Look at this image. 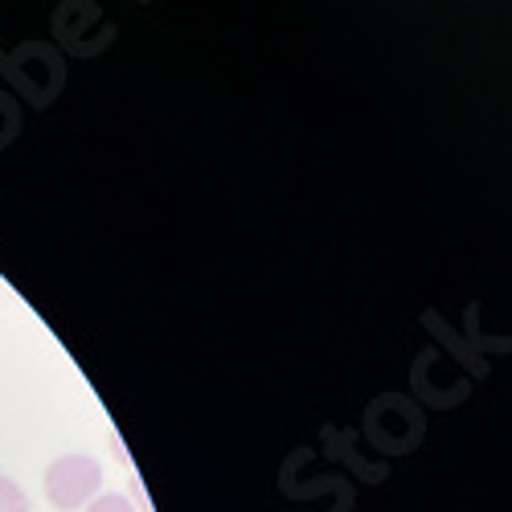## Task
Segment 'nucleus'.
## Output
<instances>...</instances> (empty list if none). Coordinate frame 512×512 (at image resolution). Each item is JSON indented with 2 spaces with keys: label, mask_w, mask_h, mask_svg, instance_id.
Here are the masks:
<instances>
[{
  "label": "nucleus",
  "mask_w": 512,
  "mask_h": 512,
  "mask_svg": "<svg viewBox=\"0 0 512 512\" xmlns=\"http://www.w3.org/2000/svg\"><path fill=\"white\" fill-rule=\"evenodd\" d=\"M0 74L37 111L50 107L66 87V62L50 41H25V46H17L9 58H0Z\"/></svg>",
  "instance_id": "obj_1"
},
{
  "label": "nucleus",
  "mask_w": 512,
  "mask_h": 512,
  "mask_svg": "<svg viewBox=\"0 0 512 512\" xmlns=\"http://www.w3.org/2000/svg\"><path fill=\"white\" fill-rule=\"evenodd\" d=\"M54 37L66 54L95 58L115 41V25L91 0H66V5L54 9Z\"/></svg>",
  "instance_id": "obj_2"
},
{
  "label": "nucleus",
  "mask_w": 512,
  "mask_h": 512,
  "mask_svg": "<svg viewBox=\"0 0 512 512\" xmlns=\"http://www.w3.org/2000/svg\"><path fill=\"white\" fill-rule=\"evenodd\" d=\"M99 484H103V467H99V459H91V455H58V459L46 467V476H41L46 500H50L58 512L87 508V504L99 496Z\"/></svg>",
  "instance_id": "obj_3"
},
{
  "label": "nucleus",
  "mask_w": 512,
  "mask_h": 512,
  "mask_svg": "<svg viewBox=\"0 0 512 512\" xmlns=\"http://www.w3.org/2000/svg\"><path fill=\"white\" fill-rule=\"evenodd\" d=\"M365 435L373 439V447L390 451V455H402V451H414L418 439H422V414L398 398V394H386L377 398L365 414Z\"/></svg>",
  "instance_id": "obj_4"
},
{
  "label": "nucleus",
  "mask_w": 512,
  "mask_h": 512,
  "mask_svg": "<svg viewBox=\"0 0 512 512\" xmlns=\"http://www.w3.org/2000/svg\"><path fill=\"white\" fill-rule=\"evenodd\" d=\"M21 127H25L21 103L13 99V91H5V87H0V152H5V148H13V144H17Z\"/></svg>",
  "instance_id": "obj_5"
},
{
  "label": "nucleus",
  "mask_w": 512,
  "mask_h": 512,
  "mask_svg": "<svg viewBox=\"0 0 512 512\" xmlns=\"http://www.w3.org/2000/svg\"><path fill=\"white\" fill-rule=\"evenodd\" d=\"M0 512H29V496L9 476H0Z\"/></svg>",
  "instance_id": "obj_6"
},
{
  "label": "nucleus",
  "mask_w": 512,
  "mask_h": 512,
  "mask_svg": "<svg viewBox=\"0 0 512 512\" xmlns=\"http://www.w3.org/2000/svg\"><path fill=\"white\" fill-rule=\"evenodd\" d=\"M82 512H136V504L127 500L123 492H103V496H95Z\"/></svg>",
  "instance_id": "obj_7"
}]
</instances>
